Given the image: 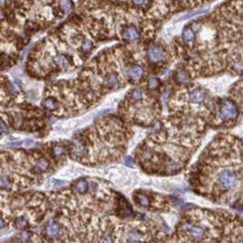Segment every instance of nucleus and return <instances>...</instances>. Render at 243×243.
Wrapping results in <instances>:
<instances>
[{
  "label": "nucleus",
  "instance_id": "f257e3e1",
  "mask_svg": "<svg viewBox=\"0 0 243 243\" xmlns=\"http://www.w3.org/2000/svg\"><path fill=\"white\" fill-rule=\"evenodd\" d=\"M235 181H236V176L229 169L221 172V174L219 175V183L224 189L231 188L235 184Z\"/></svg>",
  "mask_w": 243,
  "mask_h": 243
},
{
  "label": "nucleus",
  "instance_id": "f03ea898",
  "mask_svg": "<svg viewBox=\"0 0 243 243\" xmlns=\"http://www.w3.org/2000/svg\"><path fill=\"white\" fill-rule=\"evenodd\" d=\"M238 115V110L234 103L230 101H225L221 108V118L223 120H231Z\"/></svg>",
  "mask_w": 243,
  "mask_h": 243
},
{
  "label": "nucleus",
  "instance_id": "7ed1b4c3",
  "mask_svg": "<svg viewBox=\"0 0 243 243\" xmlns=\"http://www.w3.org/2000/svg\"><path fill=\"white\" fill-rule=\"evenodd\" d=\"M148 58L153 63H159L165 58V52L161 47L151 45L148 48Z\"/></svg>",
  "mask_w": 243,
  "mask_h": 243
},
{
  "label": "nucleus",
  "instance_id": "20e7f679",
  "mask_svg": "<svg viewBox=\"0 0 243 243\" xmlns=\"http://www.w3.org/2000/svg\"><path fill=\"white\" fill-rule=\"evenodd\" d=\"M122 38L125 39V40H129V42H134L139 38V33H138L137 28L133 27V26H130V27H127L122 33Z\"/></svg>",
  "mask_w": 243,
  "mask_h": 243
},
{
  "label": "nucleus",
  "instance_id": "39448f33",
  "mask_svg": "<svg viewBox=\"0 0 243 243\" xmlns=\"http://www.w3.org/2000/svg\"><path fill=\"white\" fill-rule=\"evenodd\" d=\"M59 231H61L59 230V224L54 219H51L46 226V234L49 238H57L59 235Z\"/></svg>",
  "mask_w": 243,
  "mask_h": 243
},
{
  "label": "nucleus",
  "instance_id": "423d86ee",
  "mask_svg": "<svg viewBox=\"0 0 243 243\" xmlns=\"http://www.w3.org/2000/svg\"><path fill=\"white\" fill-rule=\"evenodd\" d=\"M127 75L129 76L131 80H139V78L142 77L144 75V68L139 65H133V66H130L128 70H127Z\"/></svg>",
  "mask_w": 243,
  "mask_h": 243
},
{
  "label": "nucleus",
  "instance_id": "0eeeda50",
  "mask_svg": "<svg viewBox=\"0 0 243 243\" xmlns=\"http://www.w3.org/2000/svg\"><path fill=\"white\" fill-rule=\"evenodd\" d=\"M187 231L189 233V235L194 238V239H203L204 235H205V231H204L203 227L200 226H195V225H189L187 226Z\"/></svg>",
  "mask_w": 243,
  "mask_h": 243
},
{
  "label": "nucleus",
  "instance_id": "6e6552de",
  "mask_svg": "<svg viewBox=\"0 0 243 243\" xmlns=\"http://www.w3.org/2000/svg\"><path fill=\"white\" fill-rule=\"evenodd\" d=\"M204 98H205V93H204L203 90H200V89H196L194 90L191 93V100L192 102L194 103H200V102H203Z\"/></svg>",
  "mask_w": 243,
  "mask_h": 243
},
{
  "label": "nucleus",
  "instance_id": "1a4fd4ad",
  "mask_svg": "<svg viewBox=\"0 0 243 243\" xmlns=\"http://www.w3.org/2000/svg\"><path fill=\"white\" fill-rule=\"evenodd\" d=\"M106 84H108V85L112 86V87H114V86H118L119 84H120V81H119V78H118V76H117V74H115V73H110V74L106 75Z\"/></svg>",
  "mask_w": 243,
  "mask_h": 243
},
{
  "label": "nucleus",
  "instance_id": "9d476101",
  "mask_svg": "<svg viewBox=\"0 0 243 243\" xmlns=\"http://www.w3.org/2000/svg\"><path fill=\"white\" fill-rule=\"evenodd\" d=\"M87 188H89V184H87V181L84 179L78 180L77 183L75 184V189H76V192H78L80 194H84V193L87 191Z\"/></svg>",
  "mask_w": 243,
  "mask_h": 243
},
{
  "label": "nucleus",
  "instance_id": "9b49d317",
  "mask_svg": "<svg viewBox=\"0 0 243 243\" xmlns=\"http://www.w3.org/2000/svg\"><path fill=\"white\" fill-rule=\"evenodd\" d=\"M181 37H183V39H184L185 42H191V40H193V39H194V37H195L194 30H193L191 27H186L184 30H183Z\"/></svg>",
  "mask_w": 243,
  "mask_h": 243
},
{
  "label": "nucleus",
  "instance_id": "f8f14e48",
  "mask_svg": "<svg viewBox=\"0 0 243 243\" xmlns=\"http://www.w3.org/2000/svg\"><path fill=\"white\" fill-rule=\"evenodd\" d=\"M59 7L64 12H70L73 9L72 0H59Z\"/></svg>",
  "mask_w": 243,
  "mask_h": 243
},
{
  "label": "nucleus",
  "instance_id": "ddd939ff",
  "mask_svg": "<svg viewBox=\"0 0 243 243\" xmlns=\"http://www.w3.org/2000/svg\"><path fill=\"white\" fill-rule=\"evenodd\" d=\"M48 161L46 160V159H44V158H40V159H38L37 160V163H36V170L37 172H45L47 168H48Z\"/></svg>",
  "mask_w": 243,
  "mask_h": 243
},
{
  "label": "nucleus",
  "instance_id": "4468645a",
  "mask_svg": "<svg viewBox=\"0 0 243 243\" xmlns=\"http://www.w3.org/2000/svg\"><path fill=\"white\" fill-rule=\"evenodd\" d=\"M55 61L57 63V65H58L59 67L64 68V70H66L67 67H68V59H67L64 55H58V56L55 58Z\"/></svg>",
  "mask_w": 243,
  "mask_h": 243
},
{
  "label": "nucleus",
  "instance_id": "2eb2a0df",
  "mask_svg": "<svg viewBox=\"0 0 243 243\" xmlns=\"http://www.w3.org/2000/svg\"><path fill=\"white\" fill-rule=\"evenodd\" d=\"M128 239L131 242H137V241H140L141 240V235L136 231H131L128 233Z\"/></svg>",
  "mask_w": 243,
  "mask_h": 243
},
{
  "label": "nucleus",
  "instance_id": "dca6fc26",
  "mask_svg": "<svg viewBox=\"0 0 243 243\" xmlns=\"http://www.w3.org/2000/svg\"><path fill=\"white\" fill-rule=\"evenodd\" d=\"M27 224H28L27 219H25V217H19V219L16 221L15 225H16V227H17V229H19V230H24L25 227L27 226Z\"/></svg>",
  "mask_w": 243,
  "mask_h": 243
},
{
  "label": "nucleus",
  "instance_id": "f3484780",
  "mask_svg": "<svg viewBox=\"0 0 243 243\" xmlns=\"http://www.w3.org/2000/svg\"><path fill=\"white\" fill-rule=\"evenodd\" d=\"M138 203L140 204L141 206H144V207H148L149 206V200L148 197L145 195H138Z\"/></svg>",
  "mask_w": 243,
  "mask_h": 243
},
{
  "label": "nucleus",
  "instance_id": "a211bd4d",
  "mask_svg": "<svg viewBox=\"0 0 243 243\" xmlns=\"http://www.w3.org/2000/svg\"><path fill=\"white\" fill-rule=\"evenodd\" d=\"M176 78H177V81L178 82H180V83H185L186 81H187V74L185 73L184 71H179V72H177V74H176Z\"/></svg>",
  "mask_w": 243,
  "mask_h": 243
},
{
  "label": "nucleus",
  "instance_id": "6ab92c4d",
  "mask_svg": "<svg viewBox=\"0 0 243 243\" xmlns=\"http://www.w3.org/2000/svg\"><path fill=\"white\" fill-rule=\"evenodd\" d=\"M44 106H45L47 110H54L55 106H55V101L51 98L46 99V100L44 101Z\"/></svg>",
  "mask_w": 243,
  "mask_h": 243
},
{
  "label": "nucleus",
  "instance_id": "aec40b11",
  "mask_svg": "<svg viewBox=\"0 0 243 243\" xmlns=\"http://www.w3.org/2000/svg\"><path fill=\"white\" fill-rule=\"evenodd\" d=\"M131 96H132L133 100H141L142 99V91L140 89H134L131 93Z\"/></svg>",
  "mask_w": 243,
  "mask_h": 243
},
{
  "label": "nucleus",
  "instance_id": "412c9836",
  "mask_svg": "<svg viewBox=\"0 0 243 243\" xmlns=\"http://www.w3.org/2000/svg\"><path fill=\"white\" fill-rule=\"evenodd\" d=\"M158 85H159V81H158L157 78L153 77V78H150V80H149V82H148L149 89L155 90V89H157V87H158Z\"/></svg>",
  "mask_w": 243,
  "mask_h": 243
},
{
  "label": "nucleus",
  "instance_id": "4be33fe9",
  "mask_svg": "<svg viewBox=\"0 0 243 243\" xmlns=\"http://www.w3.org/2000/svg\"><path fill=\"white\" fill-rule=\"evenodd\" d=\"M53 153H54L55 157H61L64 153V148L62 146H57V147H55L53 149Z\"/></svg>",
  "mask_w": 243,
  "mask_h": 243
},
{
  "label": "nucleus",
  "instance_id": "5701e85b",
  "mask_svg": "<svg viewBox=\"0 0 243 243\" xmlns=\"http://www.w3.org/2000/svg\"><path fill=\"white\" fill-rule=\"evenodd\" d=\"M82 49L84 52H90L92 49V43H91V40H84V43L82 44Z\"/></svg>",
  "mask_w": 243,
  "mask_h": 243
},
{
  "label": "nucleus",
  "instance_id": "b1692460",
  "mask_svg": "<svg viewBox=\"0 0 243 243\" xmlns=\"http://www.w3.org/2000/svg\"><path fill=\"white\" fill-rule=\"evenodd\" d=\"M206 10L205 9H200V10H196V11H193L191 12V14H188V15H185L184 17H181L183 19H185V18H191V17H193V16H196V15H200V14H203V12H205Z\"/></svg>",
  "mask_w": 243,
  "mask_h": 243
},
{
  "label": "nucleus",
  "instance_id": "393cba45",
  "mask_svg": "<svg viewBox=\"0 0 243 243\" xmlns=\"http://www.w3.org/2000/svg\"><path fill=\"white\" fill-rule=\"evenodd\" d=\"M1 186H2V187H5V186H6V187H8V186H9V181H8V178H7V177L5 178L4 175L1 176Z\"/></svg>",
  "mask_w": 243,
  "mask_h": 243
},
{
  "label": "nucleus",
  "instance_id": "a878e982",
  "mask_svg": "<svg viewBox=\"0 0 243 243\" xmlns=\"http://www.w3.org/2000/svg\"><path fill=\"white\" fill-rule=\"evenodd\" d=\"M192 29L194 31H198L200 29V23H193L192 24Z\"/></svg>",
  "mask_w": 243,
  "mask_h": 243
},
{
  "label": "nucleus",
  "instance_id": "bb28decb",
  "mask_svg": "<svg viewBox=\"0 0 243 243\" xmlns=\"http://www.w3.org/2000/svg\"><path fill=\"white\" fill-rule=\"evenodd\" d=\"M134 5H138V6H140V5H144L146 2V0H131Z\"/></svg>",
  "mask_w": 243,
  "mask_h": 243
},
{
  "label": "nucleus",
  "instance_id": "cd10ccee",
  "mask_svg": "<svg viewBox=\"0 0 243 243\" xmlns=\"http://www.w3.org/2000/svg\"><path fill=\"white\" fill-rule=\"evenodd\" d=\"M125 164H127V165L132 164V160H131V158H130V157H128V158H127V159H125Z\"/></svg>",
  "mask_w": 243,
  "mask_h": 243
},
{
  "label": "nucleus",
  "instance_id": "c85d7f7f",
  "mask_svg": "<svg viewBox=\"0 0 243 243\" xmlns=\"http://www.w3.org/2000/svg\"><path fill=\"white\" fill-rule=\"evenodd\" d=\"M24 144H25V145H27V146H30V145H33V144H34V141H33V140H27V141H25Z\"/></svg>",
  "mask_w": 243,
  "mask_h": 243
},
{
  "label": "nucleus",
  "instance_id": "c756f323",
  "mask_svg": "<svg viewBox=\"0 0 243 243\" xmlns=\"http://www.w3.org/2000/svg\"><path fill=\"white\" fill-rule=\"evenodd\" d=\"M1 132L4 133L5 132V122L1 121Z\"/></svg>",
  "mask_w": 243,
  "mask_h": 243
}]
</instances>
